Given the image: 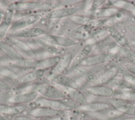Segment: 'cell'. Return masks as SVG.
<instances>
[{"mask_svg":"<svg viewBox=\"0 0 135 120\" xmlns=\"http://www.w3.org/2000/svg\"><path fill=\"white\" fill-rule=\"evenodd\" d=\"M36 106L49 107L62 111H70L78 108L79 105L68 98L63 99H51L45 98L36 99L34 101Z\"/></svg>","mask_w":135,"mask_h":120,"instance_id":"cell-1","label":"cell"},{"mask_svg":"<svg viewBox=\"0 0 135 120\" xmlns=\"http://www.w3.org/2000/svg\"><path fill=\"white\" fill-rule=\"evenodd\" d=\"M34 90L44 98L51 99H63L66 97L64 92L55 86L43 84L35 86Z\"/></svg>","mask_w":135,"mask_h":120,"instance_id":"cell-2","label":"cell"},{"mask_svg":"<svg viewBox=\"0 0 135 120\" xmlns=\"http://www.w3.org/2000/svg\"><path fill=\"white\" fill-rule=\"evenodd\" d=\"M38 94L35 90L22 91L10 96L7 101L12 105H25L35 101Z\"/></svg>","mask_w":135,"mask_h":120,"instance_id":"cell-3","label":"cell"},{"mask_svg":"<svg viewBox=\"0 0 135 120\" xmlns=\"http://www.w3.org/2000/svg\"><path fill=\"white\" fill-rule=\"evenodd\" d=\"M86 90L91 95L104 97H118L121 93V90L107 85L92 86L87 88Z\"/></svg>","mask_w":135,"mask_h":120,"instance_id":"cell-4","label":"cell"},{"mask_svg":"<svg viewBox=\"0 0 135 120\" xmlns=\"http://www.w3.org/2000/svg\"><path fill=\"white\" fill-rule=\"evenodd\" d=\"M110 104L112 107L122 114L131 116H135V104L128 100L113 97L110 100Z\"/></svg>","mask_w":135,"mask_h":120,"instance_id":"cell-5","label":"cell"},{"mask_svg":"<svg viewBox=\"0 0 135 120\" xmlns=\"http://www.w3.org/2000/svg\"><path fill=\"white\" fill-rule=\"evenodd\" d=\"M40 39L47 43L62 48L71 47L76 44L75 41L73 39L64 36L44 34L42 35Z\"/></svg>","mask_w":135,"mask_h":120,"instance_id":"cell-6","label":"cell"},{"mask_svg":"<svg viewBox=\"0 0 135 120\" xmlns=\"http://www.w3.org/2000/svg\"><path fill=\"white\" fill-rule=\"evenodd\" d=\"M65 112L49 107L36 106L30 111V115L35 118H50L62 116Z\"/></svg>","mask_w":135,"mask_h":120,"instance_id":"cell-7","label":"cell"},{"mask_svg":"<svg viewBox=\"0 0 135 120\" xmlns=\"http://www.w3.org/2000/svg\"><path fill=\"white\" fill-rule=\"evenodd\" d=\"M50 80L56 85L62 88H72L79 89L80 85L69 76L63 73L53 75L50 77Z\"/></svg>","mask_w":135,"mask_h":120,"instance_id":"cell-8","label":"cell"},{"mask_svg":"<svg viewBox=\"0 0 135 120\" xmlns=\"http://www.w3.org/2000/svg\"><path fill=\"white\" fill-rule=\"evenodd\" d=\"M114 53L109 51L97 53L86 58L81 63L82 67L93 66L111 60L114 56Z\"/></svg>","mask_w":135,"mask_h":120,"instance_id":"cell-9","label":"cell"},{"mask_svg":"<svg viewBox=\"0 0 135 120\" xmlns=\"http://www.w3.org/2000/svg\"><path fill=\"white\" fill-rule=\"evenodd\" d=\"M41 18V15L37 14H29L20 17L14 21L10 26L12 31H16L28 27L33 24Z\"/></svg>","mask_w":135,"mask_h":120,"instance_id":"cell-10","label":"cell"},{"mask_svg":"<svg viewBox=\"0 0 135 120\" xmlns=\"http://www.w3.org/2000/svg\"><path fill=\"white\" fill-rule=\"evenodd\" d=\"M45 33V31L40 27H27L21 30L14 31L11 35L18 38L33 39L42 36Z\"/></svg>","mask_w":135,"mask_h":120,"instance_id":"cell-11","label":"cell"},{"mask_svg":"<svg viewBox=\"0 0 135 120\" xmlns=\"http://www.w3.org/2000/svg\"><path fill=\"white\" fill-rule=\"evenodd\" d=\"M78 10L79 8L74 6L60 7L47 13L46 17L49 19H59L68 16L71 17L77 13Z\"/></svg>","mask_w":135,"mask_h":120,"instance_id":"cell-12","label":"cell"},{"mask_svg":"<svg viewBox=\"0 0 135 120\" xmlns=\"http://www.w3.org/2000/svg\"><path fill=\"white\" fill-rule=\"evenodd\" d=\"M0 50L10 59L14 64L20 63L25 59L17 50L6 42L0 41Z\"/></svg>","mask_w":135,"mask_h":120,"instance_id":"cell-13","label":"cell"},{"mask_svg":"<svg viewBox=\"0 0 135 120\" xmlns=\"http://www.w3.org/2000/svg\"><path fill=\"white\" fill-rule=\"evenodd\" d=\"M93 48V46L92 44H87L82 48L72 59L68 70H73L81 66V63L88 57Z\"/></svg>","mask_w":135,"mask_h":120,"instance_id":"cell-14","label":"cell"},{"mask_svg":"<svg viewBox=\"0 0 135 120\" xmlns=\"http://www.w3.org/2000/svg\"><path fill=\"white\" fill-rule=\"evenodd\" d=\"M62 89L66 96V97L73 100L80 106L86 104L88 99L85 95L79 89L72 88H62Z\"/></svg>","mask_w":135,"mask_h":120,"instance_id":"cell-15","label":"cell"},{"mask_svg":"<svg viewBox=\"0 0 135 120\" xmlns=\"http://www.w3.org/2000/svg\"><path fill=\"white\" fill-rule=\"evenodd\" d=\"M45 70L41 69H33L18 77L16 80L20 84H28L40 79L44 74Z\"/></svg>","mask_w":135,"mask_h":120,"instance_id":"cell-16","label":"cell"},{"mask_svg":"<svg viewBox=\"0 0 135 120\" xmlns=\"http://www.w3.org/2000/svg\"><path fill=\"white\" fill-rule=\"evenodd\" d=\"M112 107L110 103L105 102L88 103L86 104L80 106L78 109L81 111L90 113H99L107 110Z\"/></svg>","mask_w":135,"mask_h":120,"instance_id":"cell-17","label":"cell"},{"mask_svg":"<svg viewBox=\"0 0 135 120\" xmlns=\"http://www.w3.org/2000/svg\"><path fill=\"white\" fill-rule=\"evenodd\" d=\"M72 59V54L70 52H66L61 56L57 64L52 70L53 75L63 73L68 70Z\"/></svg>","mask_w":135,"mask_h":120,"instance_id":"cell-18","label":"cell"},{"mask_svg":"<svg viewBox=\"0 0 135 120\" xmlns=\"http://www.w3.org/2000/svg\"><path fill=\"white\" fill-rule=\"evenodd\" d=\"M107 29L109 36L112 38L121 47L129 48L130 47V41L119 30L113 26H109Z\"/></svg>","mask_w":135,"mask_h":120,"instance_id":"cell-19","label":"cell"},{"mask_svg":"<svg viewBox=\"0 0 135 120\" xmlns=\"http://www.w3.org/2000/svg\"><path fill=\"white\" fill-rule=\"evenodd\" d=\"M27 106L25 105H7L0 104V113L6 115H18L25 111Z\"/></svg>","mask_w":135,"mask_h":120,"instance_id":"cell-20","label":"cell"},{"mask_svg":"<svg viewBox=\"0 0 135 120\" xmlns=\"http://www.w3.org/2000/svg\"><path fill=\"white\" fill-rule=\"evenodd\" d=\"M118 72L119 69L115 67H113L107 69L97 76V80L94 86L106 85L112 79L116 77Z\"/></svg>","mask_w":135,"mask_h":120,"instance_id":"cell-21","label":"cell"},{"mask_svg":"<svg viewBox=\"0 0 135 120\" xmlns=\"http://www.w3.org/2000/svg\"><path fill=\"white\" fill-rule=\"evenodd\" d=\"M15 12V8L13 3L9 4L5 11H4V16L0 25V30L7 31L9 27L12 24V21L13 17V14Z\"/></svg>","mask_w":135,"mask_h":120,"instance_id":"cell-22","label":"cell"},{"mask_svg":"<svg viewBox=\"0 0 135 120\" xmlns=\"http://www.w3.org/2000/svg\"><path fill=\"white\" fill-rule=\"evenodd\" d=\"M106 85L120 90L134 89L133 85L126 79L116 77L112 79Z\"/></svg>","mask_w":135,"mask_h":120,"instance_id":"cell-23","label":"cell"},{"mask_svg":"<svg viewBox=\"0 0 135 120\" xmlns=\"http://www.w3.org/2000/svg\"><path fill=\"white\" fill-rule=\"evenodd\" d=\"M15 11L24 12L41 8L44 4L40 2H27L13 3Z\"/></svg>","mask_w":135,"mask_h":120,"instance_id":"cell-24","label":"cell"},{"mask_svg":"<svg viewBox=\"0 0 135 120\" xmlns=\"http://www.w3.org/2000/svg\"><path fill=\"white\" fill-rule=\"evenodd\" d=\"M37 45L40 48V49H42L47 53L53 54L54 56H59V54L62 53H65L66 51H64V48H62L60 47H57L55 45H53L47 43L41 39L36 41Z\"/></svg>","mask_w":135,"mask_h":120,"instance_id":"cell-25","label":"cell"},{"mask_svg":"<svg viewBox=\"0 0 135 120\" xmlns=\"http://www.w3.org/2000/svg\"><path fill=\"white\" fill-rule=\"evenodd\" d=\"M60 59V56H54L43 60H38L36 69H41L44 70L50 68L53 69L57 64Z\"/></svg>","mask_w":135,"mask_h":120,"instance_id":"cell-26","label":"cell"},{"mask_svg":"<svg viewBox=\"0 0 135 120\" xmlns=\"http://www.w3.org/2000/svg\"><path fill=\"white\" fill-rule=\"evenodd\" d=\"M119 10L116 7H104L98 8L93 12V15L97 17H111L117 15Z\"/></svg>","mask_w":135,"mask_h":120,"instance_id":"cell-27","label":"cell"},{"mask_svg":"<svg viewBox=\"0 0 135 120\" xmlns=\"http://www.w3.org/2000/svg\"><path fill=\"white\" fill-rule=\"evenodd\" d=\"M120 53L131 64L135 65V51L129 48L121 47L120 49Z\"/></svg>","mask_w":135,"mask_h":120,"instance_id":"cell-28","label":"cell"},{"mask_svg":"<svg viewBox=\"0 0 135 120\" xmlns=\"http://www.w3.org/2000/svg\"><path fill=\"white\" fill-rule=\"evenodd\" d=\"M73 33L78 38L86 39L89 37L90 28L87 25H81L73 31Z\"/></svg>","mask_w":135,"mask_h":120,"instance_id":"cell-29","label":"cell"},{"mask_svg":"<svg viewBox=\"0 0 135 120\" xmlns=\"http://www.w3.org/2000/svg\"><path fill=\"white\" fill-rule=\"evenodd\" d=\"M10 40L14 44H15L18 48L21 49L24 52L29 53H31V52H32L33 49L27 43L24 41H22L21 40H20L17 39H15L14 37L11 38Z\"/></svg>","mask_w":135,"mask_h":120,"instance_id":"cell-30","label":"cell"},{"mask_svg":"<svg viewBox=\"0 0 135 120\" xmlns=\"http://www.w3.org/2000/svg\"><path fill=\"white\" fill-rule=\"evenodd\" d=\"M113 6L131 12L135 10V5L132 3L124 1H117L113 3Z\"/></svg>","mask_w":135,"mask_h":120,"instance_id":"cell-31","label":"cell"},{"mask_svg":"<svg viewBox=\"0 0 135 120\" xmlns=\"http://www.w3.org/2000/svg\"><path fill=\"white\" fill-rule=\"evenodd\" d=\"M70 19L74 23L81 25H87L92 20L91 19L86 16L75 15L71 16Z\"/></svg>","mask_w":135,"mask_h":120,"instance_id":"cell-32","label":"cell"},{"mask_svg":"<svg viewBox=\"0 0 135 120\" xmlns=\"http://www.w3.org/2000/svg\"><path fill=\"white\" fill-rule=\"evenodd\" d=\"M117 98L123 99L127 100H135V89H133L121 90V93Z\"/></svg>","mask_w":135,"mask_h":120,"instance_id":"cell-33","label":"cell"},{"mask_svg":"<svg viewBox=\"0 0 135 120\" xmlns=\"http://www.w3.org/2000/svg\"><path fill=\"white\" fill-rule=\"evenodd\" d=\"M108 36H109V34L107 29H102L93 35L92 39L94 41H100L105 39Z\"/></svg>","mask_w":135,"mask_h":120,"instance_id":"cell-34","label":"cell"},{"mask_svg":"<svg viewBox=\"0 0 135 120\" xmlns=\"http://www.w3.org/2000/svg\"><path fill=\"white\" fill-rule=\"evenodd\" d=\"M0 74L3 76L14 80H16L19 77L17 73H16L12 70L6 68L0 69Z\"/></svg>","mask_w":135,"mask_h":120,"instance_id":"cell-35","label":"cell"},{"mask_svg":"<svg viewBox=\"0 0 135 120\" xmlns=\"http://www.w3.org/2000/svg\"><path fill=\"white\" fill-rule=\"evenodd\" d=\"M11 89V86L7 82L0 79V90L3 91H9Z\"/></svg>","mask_w":135,"mask_h":120,"instance_id":"cell-36","label":"cell"},{"mask_svg":"<svg viewBox=\"0 0 135 120\" xmlns=\"http://www.w3.org/2000/svg\"><path fill=\"white\" fill-rule=\"evenodd\" d=\"M124 67L130 73V74L135 77V65L127 63L124 64Z\"/></svg>","mask_w":135,"mask_h":120,"instance_id":"cell-37","label":"cell"},{"mask_svg":"<svg viewBox=\"0 0 135 120\" xmlns=\"http://www.w3.org/2000/svg\"><path fill=\"white\" fill-rule=\"evenodd\" d=\"M104 2H105V1H93V3H92V5L91 6V10H96L98 9V8L101 6Z\"/></svg>","mask_w":135,"mask_h":120,"instance_id":"cell-38","label":"cell"},{"mask_svg":"<svg viewBox=\"0 0 135 120\" xmlns=\"http://www.w3.org/2000/svg\"><path fill=\"white\" fill-rule=\"evenodd\" d=\"M123 78L131 82L133 85L135 89V77L134 76L132 75L131 74H126L124 76Z\"/></svg>","mask_w":135,"mask_h":120,"instance_id":"cell-39","label":"cell"},{"mask_svg":"<svg viewBox=\"0 0 135 120\" xmlns=\"http://www.w3.org/2000/svg\"><path fill=\"white\" fill-rule=\"evenodd\" d=\"M15 119L16 120H39L35 118H32V117L25 116H19L17 117Z\"/></svg>","mask_w":135,"mask_h":120,"instance_id":"cell-40","label":"cell"},{"mask_svg":"<svg viewBox=\"0 0 135 120\" xmlns=\"http://www.w3.org/2000/svg\"><path fill=\"white\" fill-rule=\"evenodd\" d=\"M127 29L130 32H131L132 34L135 35V25L129 24L127 26Z\"/></svg>","mask_w":135,"mask_h":120,"instance_id":"cell-41","label":"cell"},{"mask_svg":"<svg viewBox=\"0 0 135 120\" xmlns=\"http://www.w3.org/2000/svg\"><path fill=\"white\" fill-rule=\"evenodd\" d=\"M45 120H64V118H63L62 116H57V117L47 118Z\"/></svg>","mask_w":135,"mask_h":120,"instance_id":"cell-42","label":"cell"},{"mask_svg":"<svg viewBox=\"0 0 135 120\" xmlns=\"http://www.w3.org/2000/svg\"><path fill=\"white\" fill-rule=\"evenodd\" d=\"M6 31L0 30V40H1L6 34Z\"/></svg>","mask_w":135,"mask_h":120,"instance_id":"cell-43","label":"cell"},{"mask_svg":"<svg viewBox=\"0 0 135 120\" xmlns=\"http://www.w3.org/2000/svg\"><path fill=\"white\" fill-rule=\"evenodd\" d=\"M4 14V11H0V25L1 24L3 16Z\"/></svg>","mask_w":135,"mask_h":120,"instance_id":"cell-44","label":"cell"},{"mask_svg":"<svg viewBox=\"0 0 135 120\" xmlns=\"http://www.w3.org/2000/svg\"><path fill=\"white\" fill-rule=\"evenodd\" d=\"M120 120H135V116H131L130 117H128V118H123Z\"/></svg>","mask_w":135,"mask_h":120,"instance_id":"cell-45","label":"cell"},{"mask_svg":"<svg viewBox=\"0 0 135 120\" xmlns=\"http://www.w3.org/2000/svg\"><path fill=\"white\" fill-rule=\"evenodd\" d=\"M130 44H131L132 46L135 47V40H132L130 41Z\"/></svg>","mask_w":135,"mask_h":120,"instance_id":"cell-46","label":"cell"},{"mask_svg":"<svg viewBox=\"0 0 135 120\" xmlns=\"http://www.w3.org/2000/svg\"><path fill=\"white\" fill-rule=\"evenodd\" d=\"M0 120H6V118L4 117V116L1 114V113H0Z\"/></svg>","mask_w":135,"mask_h":120,"instance_id":"cell-47","label":"cell"},{"mask_svg":"<svg viewBox=\"0 0 135 120\" xmlns=\"http://www.w3.org/2000/svg\"><path fill=\"white\" fill-rule=\"evenodd\" d=\"M86 120H100L99 118H90V119H88Z\"/></svg>","mask_w":135,"mask_h":120,"instance_id":"cell-48","label":"cell"},{"mask_svg":"<svg viewBox=\"0 0 135 120\" xmlns=\"http://www.w3.org/2000/svg\"><path fill=\"white\" fill-rule=\"evenodd\" d=\"M131 13H132V14L134 16H135V10H134V11H133V12H132Z\"/></svg>","mask_w":135,"mask_h":120,"instance_id":"cell-49","label":"cell"},{"mask_svg":"<svg viewBox=\"0 0 135 120\" xmlns=\"http://www.w3.org/2000/svg\"><path fill=\"white\" fill-rule=\"evenodd\" d=\"M15 120H16V119H15Z\"/></svg>","mask_w":135,"mask_h":120,"instance_id":"cell-50","label":"cell"}]
</instances>
